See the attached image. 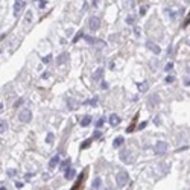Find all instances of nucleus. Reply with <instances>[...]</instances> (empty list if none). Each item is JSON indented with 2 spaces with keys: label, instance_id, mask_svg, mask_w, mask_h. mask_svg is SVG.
Listing matches in <instances>:
<instances>
[{
  "label": "nucleus",
  "instance_id": "36",
  "mask_svg": "<svg viewBox=\"0 0 190 190\" xmlns=\"http://www.w3.org/2000/svg\"><path fill=\"white\" fill-rule=\"evenodd\" d=\"M146 125H148V122H141L140 125H139V128H137V129H143V128H146Z\"/></svg>",
  "mask_w": 190,
  "mask_h": 190
},
{
  "label": "nucleus",
  "instance_id": "8",
  "mask_svg": "<svg viewBox=\"0 0 190 190\" xmlns=\"http://www.w3.org/2000/svg\"><path fill=\"white\" fill-rule=\"evenodd\" d=\"M146 47H148L151 52H154L155 55H160V53H161V49L157 46L155 43H152V41H146Z\"/></svg>",
  "mask_w": 190,
  "mask_h": 190
},
{
  "label": "nucleus",
  "instance_id": "11",
  "mask_svg": "<svg viewBox=\"0 0 190 190\" xmlns=\"http://www.w3.org/2000/svg\"><path fill=\"white\" fill-rule=\"evenodd\" d=\"M119 123H120V117H119L117 114H111V116H110V125H111V126H117Z\"/></svg>",
  "mask_w": 190,
  "mask_h": 190
},
{
  "label": "nucleus",
  "instance_id": "2",
  "mask_svg": "<svg viewBox=\"0 0 190 190\" xmlns=\"http://www.w3.org/2000/svg\"><path fill=\"white\" fill-rule=\"evenodd\" d=\"M167 149H169V144L166 143V141H157L155 143V148H154V152H155V155H164L167 152Z\"/></svg>",
  "mask_w": 190,
  "mask_h": 190
},
{
  "label": "nucleus",
  "instance_id": "42",
  "mask_svg": "<svg viewBox=\"0 0 190 190\" xmlns=\"http://www.w3.org/2000/svg\"><path fill=\"white\" fill-rule=\"evenodd\" d=\"M15 187L17 189H21V187H23V183H15Z\"/></svg>",
  "mask_w": 190,
  "mask_h": 190
},
{
  "label": "nucleus",
  "instance_id": "48",
  "mask_svg": "<svg viewBox=\"0 0 190 190\" xmlns=\"http://www.w3.org/2000/svg\"><path fill=\"white\" fill-rule=\"evenodd\" d=\"M185 2H189V0H185Z\"/></svg>",
  "mask_w": 190,
  "mask_h": 190
},
{
  "label": "nucleus",
  "instance_id": "15",
  "mask_svg": "<svg viewBox=\"0 0 190 190\" xmlns=\"http://www.w3.org/2000/svg\"><path fill=\"white\" fill-rule=\"evenodd\" d=\"M58 163H59V155H55V157L49 161V167H50V169H53V167H56V164H58Z\"/></svg>",
  "mask_w": 190,
  "mask_h": 190
},
{
  "label": "nucleus",
  "instance_id": "43",
  "mask_svg": "<svg viewBox=\"0 0 190 190\" xmlns=\"http://www.w3.org/2000/svg\"><path fill=\"white\" fill-rule=\"evenodd\" d=\"M34 176V174H26V179H30Z\"/></svg>",
  "mask_w": 190,
  "mask_h": 190
},
{
  "label": "nucleus",
  "instance_id": "34",
  "mask_svg": "<svg viewBox=\"0 0 190 190\" xmlns=\"http://www.w3.org/2000/svg\"><path fill=\"white\" fill-rule=\"evenodd\" d=\"M50 59H52V55H47L46 58H43V63L47 64V63H50Z\"/></svg>",
  "mask_w": 190,
  "mask_h": 190
},
{
  "label": "nucleus",
  "instance_id": "28",
  "mask_svg": "<svg viewBox=\"0 0 190 190\" xmlns=\"http://www.w3.org/2000/svg\"><path fill=\"white\" fill-rule=\"evenodd\" d=\"M104 123H105V119H104V117H100L99 120L96 122V126H98V128H102V126H104Z\"/></svg>",
  "mask_w": 190,
  "mask_h": 190
},
{
  "label": "nucleus",
  "instance_id": "38",
  "mask_svg": "<svg viewBox=\"0 0 190 190\" xmlns=\"http://www.w3.org/2000/svg\"><path fill=\"white\" fill-rule=\"evenodd\" d=\"M161 170H163V172H169V166H164V164H161Z\"/></svg>",
  "mask_w": 190,
  "mask_h": 190
},
{
  "label": "nucleus",
  "instance_id": "29",
  "mask_svg": "<svg viewBox=\"0 0 190 190\" xmlns=\"http://www.w3.org/2000/svg\"><path fill=\"white\" fill-rule=\"evenodd\" d=\"M6 174L9 175V176H15V175H17V170H15V169H8Z\"/></svg>",
  "mask_w": 190,
  "mask_h": 190
},
{
  "label": "nucleus",
  "instance_id": "44",
  "mask_svg": "<svg viewBox=\"0 0 190 190\" xmlns=\"http://www.w3.org/2000/svg\"><path fill=\"white\" fill-rule=\"evenodd\" d=\"M93 6H99V0H94V2H93Z\"/></svg>",
  "mask_w": 190,
  "mask_h": 190
},
{
  "label": "nucleus",
  "instance_id": "32",
  "mask_svg": "<svg viewBox=\"0 0 190 190\" xmlns=\"http://www.w3.org/2000/svg\"><path fill=\"white\" fill-rule=\"evenodd\" d=\"M23 102H24V99H23V98H20V99H18V100H17V102L14 104V107L17 108V107H18V105H21V104H23Z\"/></svg>",
  "mask_w": 190,
  "mask_h": 190
},
{
  "label": "nucleus",
  "instance_id": "30",
  "mask_svg": "<svg viewBox=\"0 0 190 190\" xmlns=\"http://www.w3.org/2000/svg\"><path fill=\"white\" fill-rule=\"evenodd\" d=\"M100 137H102V132H100V131H94V132H93V139H100Z\"/></svg>",
  "mask_w": 190,
  "mask_h": 190
},
{
  "label": "nucleus",
  "instance_id": "33",
  "mask_svg": "<svg viewBox=\"0 0 190 190\" xmlns=\"http://www.w3.org/2000/svg\"><path fill=\"white\" fill-rule=\"evenodd\" d=\"M189 23H190V14L187 15V18H185V20H184V23H183V28H185V26H187Z\"/></svg>",
  "mask_w": 190,
  "mask_h": 190
},
{
  "label": "nucleus",
  "instance_id": "21",
  "mask_svg": "<svg viewBox=\"0 0 190 190\" xmlns=\"http://www.w3.org/2000/svg\"><path fill=\"white\" fill-rule=\"evenodd\" d=\"M91 141H93V137H91V139H88V140H85V141H84V143L81 144V149H87V148L91 144Z\"/></svg>",
  "mask_w": 190,
  "mask_h": 190
},
{
  "label": "nucleus",
  "instance_id": "5",
  "mask_svg": "<svg viewBox=\"0 0 190 190\" xmlns=\"http://www.w3.org/2000/svg\"><path fill=\"white\" fill-rule=\"evenodd\" d=\"M158 105H160V96H158V94L149 96V98H148V107L152 110V108H157Z\"/></svg>",
  "mask_w": 190,
  "mask_h": 190
},
{
  "label": "nucleus",
  "instance_id": "41",
  "mask_svg": "<svg viewBox=\"0 0 190 190\" xmlns=\"http://www.w3.org/2000/svg\"><path fill=\"white\" fill-rule=\"evenodd\" d=\"M160 122H161L160 116H157V117H155V125H160Z\"/></svg>",
  "mask_w": 190,
  "mask_h": 190
},
{
  "label": "nucleus",
  "instance_id": "40",
  "mask_svg": "<svg viewBox=\"0 0 190 190\" xmlns=\"http://www.w3.org/2000/svg\"><path fill=\"white\" fill-rule=\"evenodd\" d=\"M146 14V8H140V15H144Z\"/></svg>",
  "mask_w": 190,
  "mask_h": 190
},
{
  "label": "nucleus",
  "instance_id": "37",
  "mask_svg": "<svg viewBox=\"0 0 190 190\" xmlns=\"http://www.w3.org/2000/svg\"><path fill=\"white\" fill-rule=\"evenodd\" d=\"M174 81H175V78H174V76H167V78H166V82H169V84H170V82H174Z\"/></svg>",
  "mask_w": 190,
  "mask_h": 190
},
{
  "label": "nucleus",
  "instance_id": "9",
  "mask_svg": "<svg viewBox=\"0 0 190 190\" xmlns=\"http://www.w3.org/2000/svg\"><path fill=\"white\" fill-rule=\"evenodd\" d=\"M23 8H24V2H23V0H17L15 5H14V15L18 17V14L21 12V9H23Z\"/></svg>",
  "mask_w": 190,
  "mask_h": 190
},
{
  "label": "nucleus",
  "instance_id": "23",
  "mask_svg": "<svg viewBox=\"0 0 190 190\" xmlns=\"http://www.w3.org/2000/svg\"><path fill=\"white\" fill-rule=\"evenodd\" d=\"M6 129H8V125L5 122H0V134H3V132H6Z\"/></svg>",
  "mask_w": 190,
  "mask_h": 190
},
{
  "label": "nucleus",
  "instance_id": "3",
  "mask_svg": "<svg viewBox=\"0 0 190 190\" xmlns=\"http://www.w3.org/2000/svg\"><path fill=\"white\" fill-rule=\"evenodd\" d=\"M120 160L125 163V164H132L134 163V157L131 155L129 149H125V151H120Z\"/></svg>",
  "mask_w": 190,
  "mask_h": 190
},
{
  "label": "nucleus",
  "instance_id": "16",
  "mask_svg": "<svg viewBox=\"0 0 190 190\" xmlns=\"http://www.w3.org/2000/svg\"><path fill=\"white\" fill-rule=\"evenodd\" d=\"M123 141H125V139H123V137H117V139H114V141H113V146H114V148L122 146Z\"/></svg>",
  "mask_w": 190,
  "mask_h": 190
},
{
  "label": "nucleus",
  "instance_id": "47",
  "mask_svg": "<svg viewBox=\"0 0 190 190\" xmlns=\"http://www.w3.org/2000/svg\"><path fill=\"white\" fill-rule=\"evenodd\" d=\"M0 53H2V50H0Z\"/></svg>",
  "mask_w": 190,
  "mask_h": 190
},
{
  "label": "nucleus",
  "instance_id": "24",
  "mask_svg": "<svg viewBox=\"0 0 190 190\" xmlns=\"http://www.w3.org/2000/svg\"><path fill=\"white\" fill-rule=\"evenodd\" d=\"M67 167H70V158H67V160L63 161V164H61V169H67Z\"/></svg>",
  "mask_w": 190,
  "mask_h": 190
},
{
  "label": "nucleus",
  "instance_id": "45",
  "mask_svg": "<svg viewBox=\"0 0 190 190\" xmlns=\"http://www.w3.org/2000/svg\"><path fill=\"white\" fill-rule=\"evenodd\" d=\"M3 38H5V34H0V41H2Z\"/></svg>",
  "mask_w": 190,
  "mask_h": 190
},
{
  "label": "nucleus",
  "instance_id": "17",
  "mask_svg": "<svg viewBox=\"0 0 190 190\" xmlns=\"http://www.w3.org/2000/svg\"><path fill=\"white\" fill-rule=\"evenodd\" d=\"M67 107H69L70 110H75V108L79 107V104H76V100H75V99H69V100H67Z\"/></svg>",
  "mask_w": 190,
  "mask_h": 190
},
{
  "label": "nucleus",
  "instance_id": "12",
  "mask_svg": "<svg viewBox=\"0 0 190 190\" xmlns=\"http://www.w3.org/2000/svg\"><path fill=\"white\" fill-rule=\"evenodd\" d=\"M75 175H76V172H75V169H67V170H65L64 178H65V179H73V178H75Z\"/></svg>",
  "mask_w": 190,
  "mask_h": 190
},
{
  "label": "nucleus",
  "instance_id": "7",
  "mask_svg": "<svg viewBox=\"0 0 190 190\" xmlns=\"http://www.w3.org/2000/svg\"><path fill=\"white\" fill-rule=\"evenodd\" d=\"M102 76H104V67H99V69H96L94 72H93L91 79H93L94 82H99L100 79H102Z\"/></svg>",
  "mask_w": 190,
  "mask_h": 190
},
{
  "label": "nucleus",
  "instance_id": "22",
  "mask_svg": "<svg viewBox=\"0 0 190 190\" xmlns=\"http://www.w3.org/2000/svg\"><path fill=\"white\" fill-rule=\"evenodd\" d=\"M148 82L144 81V82H141V84H139V88H140V91H148Z\"/></svg>",
  "mask_w": 190,
  "mask_h": 190
},
{
  "label": "nucleus",
  "instance_id": "46",
  "mask_svg": "<svg viewBox=\"0 0 190 190\" xmlns=\"http://www.w3.org/2000/svg\"><path fill=\"white\" fill-rule=\"evenodd\" d=\"M2 110H3V105H2V104H0V111H2Z\"/></svg>",
  "mask_w": 190,
  "mask_h": 190
},
{
  "label": "nucleus",
  "instance_id": "18",
  "mask_svg": "<svg viewBox=\"0 0 190 190\" xmlns=\"http://www.w3.org/2000/svg\"><path fill=\"white\" fill-rule=\"evenodd\" d=\"M98 98H93V99H88V100H85V105H90V107H96V105H98Z\"/></svg>",
  "mask_w": 190,
  "mask_h": 190
},
{
  "label": "nucleus",
  "instance_id": "4",
  "mask_svg": "<svg viewBox=\"0 0 190 190\" xmlns=\"http://www.w3.org/2000/svg\"><path fill=\"white\" fill-rule=\"evenodd\" d=\"M30 119H32V113L29 110H21L18 114V120L23 123H28V122H30Z\"/></svg>",
  "mask_w": 190,
  "mask_h": 190
},
{
  "label": "nucleus",
  "instance_id": "27",
  "mask_svg": "<svg viewBox=\"0 0 190 190\" xmlns=\"http://www.w3.org/2000/svg\"><path fill=\"white\" fill-rule=\"evenodd\" d=\"M134 21H135L134 15H128V17H126V23H128V24H134Z\"/></svg>",
  "mask_w": 190,
  "mask_h": 190
},
{
  "label": "nucleus",
  "instance_id": "25",
  "mask_svg": "<svg viewBox=\"0 0 190 190\" xmlns=\"http://www.w3.org/2000/svg\"><path fill=\"white\" fill-rule=\"evenodd\" d=\"M53 139H55V135L52 134V132H49V134H47V139H46V141H47L49 144H52V143H53Z\"/></svg>",
  "mask_w": 190,
  "mask_h": 190
},
{
  "label": "nucleus",
  "instance_id": "6",
  "mask_svg": "<svg viewBox=\"0 0 190 190\" xmlns=\"http://www.w3.org/2000/svg\"><path fill=\"white\" fill-rule=\"evenodd\" d=\"M88 24H90V29L91 30H98L100 28V18H99V17H90Z\"/></svg>",
  "mask_w": 190,
  "mask_h": 190
},
{
  "label": "nucleus",
  "instance_id": "19",
  "mask_svg": "<svg viewBox=\"0 0 190 190\" xmlns=\"http://www.w3.org/2000/svg\"><path fill=\"white\" fill-rule=\"evenodd\" d=\"M84 37V32H82V30H79V32L76 34V35H75V37H73V40H72V43H78L79 41V40H81Z\"/></svg>",
  "mask_w": 190,
  "mask_h": 190
},
{
  "label": "nucleus",
  "instance_id": "10",
  "mask_svg": "<svg viewBox=\"0 0 190 190\" xmlns=\"http://www.w3.org/2000/svg\"><path fill=\"white\" fill-rule=\"evenodd\" d=\"M65 61H69V53H65V52H64V53H61L58 58H56V65H63Z\"/></svg>",
  "mask_w": 190,
  "mask_h": 190
},
{
  "label": "nucleus",
  "instance_id": "20",
  "mask_svg": "<svg viewBox=\"0 0 190 190\" xmlns=\"http://www.w3.org/2000/svg\"><path fill=\"white\" fill-rule=\"evenodd\" d=\"M82 179H84V174H81V176H79V178H78V181H76V183H75V185H73V190H76V189H79V184H81L82 183Z\"/></svg>",
  "mask_w": 190,
  "mask_h": 190
},
{
  "label": "nucleus",
  "instance_id": "13",
  "mask_svg": "<svg viewBox=\"0 0 190 190\" xmlns=\"http://www.w3.org/2000/svg\"><path fill=\"white\" fill-rule=\"evenodd\" d=\"M91 116H84L82 119H81V126H88L91 123Z\"/></svg>",
  "mask_w": 190,
  "mask_h": 190
},
{
  "label": "nucleus",
  "instance_id": "1",
  "mask_svg": "<svg viewBox=\"0 0 190 190\" xmlns=\"http://www.w3.org/2000/svg\"><path fill=\"white\" fill-rule=\"evenodd\" d=\"M128 183H129V175H128L125 170L117 172V175H116V184H117V187H125Z\"/></svg>",
  "mask_w": 190,
  "mask_h": 190
},
{
  "label": "nucleus",
  "instance_id": "26",
  "mask_svg": "<svg viewBox=\"0 0 190 190\" xmlns=\"http://www.w3.org/2000/svg\"><path fill=\"white\" fill-rule=\"evenodd\" d=\"M32 17H34L32 11H28V12H26V23H29V21L32 20Z\"/></svg>",
  "mask_w": 190,
  "mask_h": 190
},
{
  "label": "nucleus",
  "instance_id": "39",
  "mask_svg": "<svg viewBox=\"0 0 190 190\" xmlns=\"http://www.w3.org/2000/svg\"><path fill=\"white\" fill-rule=\"evenodd\" d=\"M100 85H102V88H104V90H107V88L110 87V85H108V84H107V82H105V81H104L102 84H100Z\"/></svg>",
  "mask_w": 190,
  "mask_h": 190
},
{
  "label": "nucleus",
  "instance_id": "14",
  "mask_svg": "<svg viewBox=\"0 0 190 190\" xmlns=\"http://www.w3.org/2000/svg\"><path fill=\"white\" fill-rule=\"evenodd\" d=\"M100 184H102V179H100L99 176H96V178L93 179V183H91V187L93 189H100Z\"/></svg>",
  "mask_w": 190,
  "mask_h": 190
},
{
  "label": "nucleus",
  "instance_id": "35",
  "mask_svg": "<svg viewBox=\"0 0 190 190\" xmlns=\"http://www.w3.org/2000/svg\"><path fill=\"white\" fill-rule=\"evenodd\" d=\"M184 85H185V87H189V85H190V76H185V79H184Z\"/></svg>",
  "mask_w": 190,
  "mask_h": 190
},
{
  "label": "nucleus",
  "instance_id": "31",
  "mask_svg": "<svg viewBox=\"0 0 190 190\" xmlns=\"http://www.w3.org/2000/svg\"><path fill=\"white\" fill-rule=\"evenodd\" d=\"M172 69H174V64H172V63H167V64H166V67H164L166 72H170Z\"/></svg>",
  "mask_w": 190,
  "mask_h": 190
}]
</instances>
